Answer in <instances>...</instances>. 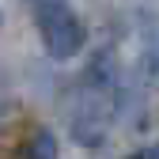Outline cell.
<instances>
[{"label": "cell", "instance_id": "cell-1", "mask_svg": "<svg viewBox=\"0 0 159 159\" xmlns=\"http://www.w3.org/2000/svg\"><path fill=\"white\" fill-rule=\"evenodd\" d=\"M38 38H42V46L49 57H57V61H68V57H76L80 49L87 46V30L84 23H80V15L65 4V0H53V4H38Z\"/></svg>", "mask_w": 159, "mask_h": 159}, {"label": "cell", "instance_id": "cell-2", "mask_svg": "<svg viewBox=\"0 0 159 159\" xmlns=\"http://www.w3.org/2000/svg\"><path fill=\"white\" fill-rule=\"evenodd\" d=\"M23 159H57V136L49 129H38L23 148Z\"/></svg>", "mask_w": 159, "mask_h": 159}, {"label": "cell", "instance_id": "cell-3", "mask_svg": "<svg viewBox=\"0 0 159 159\" xmlns=\"http://www.w3.org/2000/svg\"><path fill=\"white\" fill-rule=\"evenodd\" d=\"M34 4H53V0H34Z\"/></svg>", "mask_w": 159, "mask_h": 159}]
</instances>
